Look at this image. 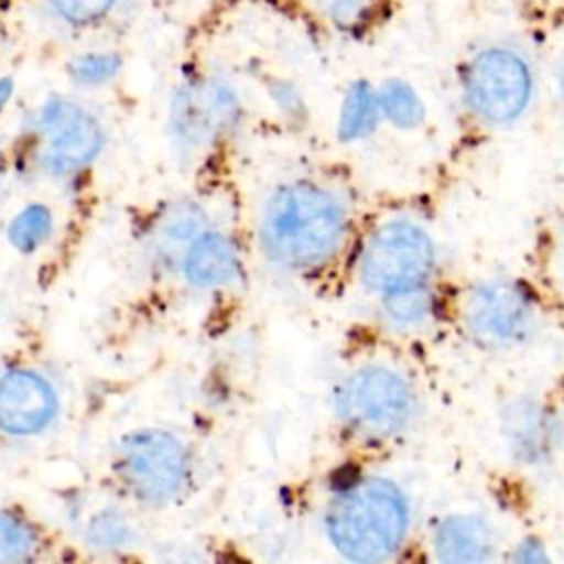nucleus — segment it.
<instances>
[{
    "label": "nucleus",
    "instance_id": "412c9836",
    "mask_svg": "<svg viewBox=\"0 0 564 564\" xmlns=\"http://www.w3.org/2000/svg\"><path fill=\"white\" fill-rule=\"evenodd\" d=\"M203 225L205 216L200 209H196L194 205H176L163 216L161 231L172 240H185L200 234Z\"/></svg>",
    "mask_w": 564,
    "mask_h": 564
},
{
    "label": "nucleus",
    "instance_id": "7ed1b4c3",
    "mask_svg": "<svg viewBox=\"0 0 564 564\" xmlns=\"http://www.w3.org/2000/svg\"><path fill=\"white\" fill-rule=\"evenodd\" d=\"M463 95L467 106L489 123L518 119L533 95L529 59L509 46L480 48L463 68Z\"/></svg>",
    "mask_w": 564,
    "mask_h": 564
},
{
    "label": "nucleus",
    "instance_id": "6e6552de",
    "mask_svg": "<svg viewBox=\"0 0 564 564\" xmlns=\"http://www.w3.org/2000/svg\"><path fill=\"white\" fill-rule=\"evenodd\" d=\"M240 112L238 97L218 77L192 79L178 88L172 104V126L181 141L198 145L229 128Z\"/></svg>",
    "mask_w": 564,
    "mask_h": 564
},
{
    "label": "nucleus",
    "instance_id": "6ab92c4d",
    "mask_svg": "<svg viewBox=\"0 0 564 564\" xmlns=\"http://www.w3.org/2000/svg\"><path fill=\"white\" fill-rule=\"evenodd\" d=\"M57 18L70 26H90L101 22L117 4V0H48Z\"/></svg>",
    "mask_w": 564,
    "mask_h": 564
},
{
    "label": "nucleus",
    "instance_id": "1a4fd4ad",
    "mask_svg": "<svg viewBox=\"0 0 564 564\" xmlns=\"http://www.w3.org/2000/svg\"><path fill=\"white\" fill-rule=\"evenodd\" d=\"M40 126L48 141V163L55 172H70L93 161L104 132L93 115L68 99H51L40 115Z\"/></svg>",
    "mask_w": 564,
    "mask_h": 564
},
{
    "label": "nucleus",
    "instance_id": "9b49d317",
    "mask_svg": "<svg viewBox=\"0 0 564 564\" xmlns=\"http://www.w3.org/2000/svg\"><path fill=\"white\" fill-rule=\"evenodd\" d=\"M502 434L520 460L542 463L557 447L560 425L546 408L520 399L507 405L502 414Z\"/></svg>",
    "mask_w": 564,
    "mask_h": 564
},
{
    "label": "nucleus",
    "instance_id": "393cba45",
    "mask_svg": "<svg viewBox=\"0 0 564 564\" xmlns=\"http://www.w3.org/2000/svg\"><path fill=\"white\" fill-rule=\"evenodd\" d=\"M557 86H560V95H562V99H564V62H562L560 73H557Z\"/></svg>",
    "mask_w": 564,
    "mask_h": 564
},
{
    "label": "nucleus",
    "instance_id": "4468645a",
    "mask_svg": "<svg viewBox=\"0 0 564 564\" xmlns=\"http://www.w3.org/2000/svg\"><path fill=\"white\" fill-rule=\"evenodd\" d=\"M377 90L368 82H355L341 101L339 110V139L355 141L366 137L379 121Z\"/></svg>",
    "mask_w": 564,
    "mask_h": 564
},
{
    "label": "nucleus",
    "instance_id": "0eeeda50",
    "mask_svg": "<svg viewBox=\"0 0 564 564\" xmlns=\"http://www.w3.org/2000/svg\"><path fill=\"white\" fill-rule=\"evenodd\" d=\"M463 322L480 346L507 348L531 333L535 302L520 282L489 280L465 295Z\"/></svg>",
    "mask_w": 564,
    "mask_h": 564
},
{
    "label": "nucleus",
    "instance_id": "aec40b11",
    "mask_svg": "<svg viewBox=\"0 0 564 564\" xmlns=\"http://www.w3.org/2000/svg\"><path fill=\"white\" fill-rule=\"evenodd\" d=\"M121 68V57L115 53H86L70 62V75L79 84H104Z\"/></svg>",
    "mask_w": 564,
    "mask_h": 564
},
{
    "label": "nucleus",
    "instance_id": "20e7f679",
    "mask_svg": "<svg viewBox=\"0 0 564 564\" xmlns=\"http://www.w3.org/2000/svg\"><path fill=\"white\" fill-rule=\"evenodd\" d=\"M339 419L361 436L383 438L405 427L414 412L410 383L381 366L359 368L337 388Z\"/></svg>",
    "mask_w": 564,
    "mask_h": 564
},
{
    "label": "nucleus",
    "instance_id": "4be33fe9",
    "mask_svg": "<svg viewBox=\"0 0 564 564\" xmlns=\"http://www.w3.org/2000/svg\"><path fill=\"white\" fill-rule=\"evenodd\" d=\"M126 538H128V527H126V522H123L117 513H112V511H104V513H99V516L90 522L88 540H90L93 544L101 546V549H106V546L115 549V546L123 544Z\"/></svg>",
    "mask_w": 564,
    "mask_h": 564
},
{
    "label": "nucleus",
    "instance_id": "5701e85b",
    "mask_svg": "<svg viewBox=\"0 0 564 564\" xmlns=\"http://www.w3.org/2000/svg\"><path fill=\"white\" fill-rule=\"evenodd\" d=\"M328 18L339 29H352L361 22L368 0H328Z\"/></svg>",
    "mask_w": 564,
    "mask_h": 564
},
{
    "label": "nucleus",
    "instance_id": "39448f33",
    "mask_svg": "<svg viewBox=\"0 0 564 564\" xmlns=\"http://www.w3.org/2000/svg\"><path fill=\"white\" fill-rule=\"evenodd\" d=\"M117 471L139 500L161 505L185 489L189 456L176 436L141 430L121 441Z\"/></svg>",
    "mask_w": 564,
    "mask_h": 564
},
{
    "label": "nucleus",
    "instance_id": "423d86ee",
    "mask_svg": "<svg viewBox=\"0 0 564 564\" xmlns=\"http://www.w3.org/2000/svg\"><path fill=\"white\" fill-rule=\"evenodd\" d=\"M432 269L434 245L419 225L408 220H392L377 229L359 262L364 284L379 293L425 284Z\"/></svg>",
    "mask_w": 564,
    "mask_h": 564
},
{
    "label": "nucleus",
    "instance_id": "b1692460",
    "mask_svg": "<svg viewBox=\"0 0 564 564\" xmlns=\"http://www.w3.org/2000/svg\"><path fill=\"white\" fill-rule=\"evenodd\" d=\"M11 90H13V82L11 79H2L0 82V112H2L4 104L9 101V97H11Z\"/></svg>",
    "mask_w": 564,
    "mask_h": 564
},
{
    "label": "nucleus",
    "instance_id": "dca6fc26",
    "mask_svg": "<svg viewBox=\"0 0 564 564\" xmlns=\"http://www.w3.org/2000/svg\"><path fill=\"white\" fill-rule=\"evenodd\" d=\"M383 308L386 315L401 324V326H414L421 324L423 319H427V315L432 313V293L427 291L425 284H416V286H405L399 291H390L383 293Z\"/></svg>",
    "mask_w": 564,
    "mask_h": 564
},
{
    "label": "nucleus",
    "instance_id": "ddd939ff",
    "mask_svg": "<svg viewBox=\"0 0 564 564\" xmlns=\"http://www.w3.org/2000/svg\"><path fill=\"white\" fill-rule=\"evenodd\" d=\"M434 549L443 562H485L491 557L494 538L476 516L445 518L434 533Z\"/></svg>",
    "mask_w": 564,
    "mask_h": 564
},
{
    "label": "nucleus",
    "instance_id": "f3484780",
    "mask_svg": "<svg viewBox=\"0 0 564 564\" xmlns=\"http://www.w3.org/2000/svg\"><path fill=\"white\" fill-rule=\"evenodd\" d=\"M51 231V214L42 205H31L18 214L9 227V240L22 251L35 249Z\"/></svg>",
    "mask_w": 564,
    "mask_h": 564
},
{
    "label": "nucleus",
    "instance_id": "f8f14e48",
    "mask_svg": "<svg viewBox=\"0 0 564 564\" xmlns=\"http://www.w3.org/2000/svg\"><path fill=\"white\" fill-rule=\"evenodd\" d=\"M238 251L223 234H198L185 253V275L200 289L227 284L238 273Z\"/></svg>",
    "mask_w": 564,
    "mask_h": 564
},
{
    "label": "nucleus",
    "instance_id": "2eb2a0df",
    "mask_svg": "<svg viewBox=\"0 0 564 564\" xmlns=\"http://www.w3.org/2000/svg\"><path fill=\"white\" fill-rule=\"evenodd\" d=\"M377 99L381 115L399 128H414L425 115L419 93L403 79H388L377 90Z\"/></svg>",
    "mask_w": 564,
    "mask_h": 564
},
{
    "label": "nucleus",
    "instance_id": "f03ea898",
    "mask_svg": "<svg viewBox=\"0 0 564 564\" xmlns=\"http://www.w3.org/2000/svg\"><path fill=\"white\" fill-rule=\"evenodd\" d=\"M324 524L344 557L379 562L399 549L408 529V505L397 485L370 476L335 494Z\"/></svg>",
    "mask_w": 564,
    "mask_h": 564
},
{
    "label": "nucleus",
    "instance_id": "a211bd4d",
    "mask_svg": "<svg viewBox=\"0 0 564 564\" xmlns=\"http://www.w3.org/2000/svg\"><path fill=\"white\" fill-rule=\"evenodd\" d=\"M35 546V535L31 527L13 516L2 513L0 516V562H15L26 557Z\"/></svg>",
    "mask_w": 564,
    "mask_h": 564
},
{
    "label": "nucleus",
    "instance_id": "9d476101",
    "mask_svg": "<svg viewBox=\"0 0 564 564\" xmlns=\"http://www.w3.org/2000/svg\"><path fill=\"white\" fill-rule=\"evenodd\" d=\"M57 410L51 386L31 370H11L0 379V427L11 434H35Z\"/></svg>",
    "mask_w": 564,
    "mask_h": 564
},
{
    "label": "nucleus",
    "instance_id": "f257e3e1",
    "mask_svg": "<svg viewBox=\"0 0 564 564\" xmlns=\"http://www.w3.org/2000/svg\"><path fill=\"white\" fill-rule=\"evenodd\" d=\"M346 227V209L333 192L315 183H291L267 200L260 234L271 260L308 271L339 251Z\"/></svg>",
    "mask_w": 564,
    "mask_h": 564
}]
</instances>
